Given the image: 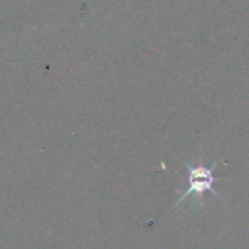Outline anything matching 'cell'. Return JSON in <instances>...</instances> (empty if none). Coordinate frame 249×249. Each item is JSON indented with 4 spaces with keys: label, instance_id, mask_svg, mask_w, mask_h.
Returning <instances> with one entry per match:
<instances>
[{
    "label": "cell",
    "instance_id": "1",
    "mask_svg": "<svg viewBox=\"0 0 249 249\" xmlns=\"http://www.w3.org/2000/svg\"><path fill=\"white\" fill-rule=\"evenodd\" d=\"M187 169H188V190L184 193V196L179 198V201H182L184 198L190 197V196H196V197H203L204 193H212L214 194V184L217 181V178L214 177V166L212 168H206L203 165H190L185 163Z\"/></svg>",
    "mask_w": 249,
    "mask_h": 249
}]
</instances>
